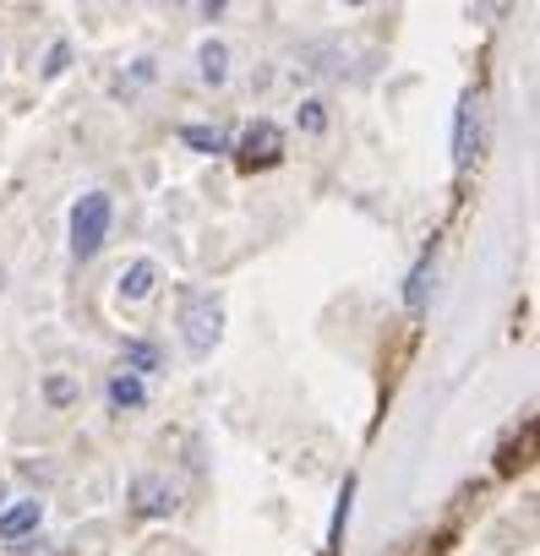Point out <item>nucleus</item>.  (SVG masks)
<instances>
[{
    "label": "nucleus",
    "instance_id": "f257e3e1",
    "mask_svg": "<svg viewBox=\"0 0 540 556\" xmlns=\"http://www.w3.org/2000/svg\"><path fill=\"white\" fill-rule=\"evenodd\" d=\"M180 339L191 355H213V344L224 339V301L213 290H186L180 295Z\"/></svg>",
    "mask_w": 540,
    "mask_h": 556
},
{
    "label": "nucleus",
    "instance_id": "f03ea898",
    "mask_svg": "<svg viewBox=\"0 0 540 556\" xmlns=\"http://www.w3.org/2000/svg\"><path fill=\"white\" fill-rule=\"evenodd\" d=\"M110 218H115L110 191L77 197V207H72V256H77V262L99 256V245H104V235H110Z\"/></svg>",
    "mask_w": 540,
    "mask_h": 556
},
{
    "label": "nucleus",
    "instance_id": "7ed1b4c3",
    "mask_svg": "<svg viewBox=\"0 0 540 556\" xmlns=\"http://www.w3.org/2000/svg\"><path fill=\"white\" fill-rule=\"evenodd\" d=\"M486 148V93H464L459 99V121H453V164L469 169Z\"/></svg>",
    "mask_w": 540,
    "mask_h": 556
},
{
    "label": "nucleus",
    "instance_id": "20e7f679",
    "mask_svg": "<svg viewBox=\"0 0 540 556\" xmlns=\"http://www.w3.org/2000/svg\"><path fill=\"white\" fill-rule=\"evenodd\" d=\"M229 153H235L240 169H267V164L285 159V131H279L274 121H251V126L240 131V142H229Z\"/></svg>",
    "mask_w": 540,
    "mask_h": 556
},
{
    "label": "nucleus",
    "instance_id": "39448f33",
    "mask_svg": "<svg viewBox=\"0 0 540 556\" xmlns=\"http://www.w3.org/2000/svg\"><path fill=\"white\" fill-rule=\"evenodd\" d=\"M131 507H137L142 518L175 513V507H180V480H169L164 469H142V475L131 480Z\"/></svg>",
    "mask_w": 540,
    "mask_h": 556
},
{
    "label": "nucleus",
    "instance_id": "423d86ee",
    "mask_svg": "<svg viewBox=\"0 0 540 556\" xmlns=\"http://www.w3.org/2000/svg\"><path fill=\"white\" fill-rule=\"evenodd\" d=\"M45 523V502H17V507H7V513H0V545H23L34 529Z\"/></svg>",
    "mask_w": 540,
    "mask_h": 556
},
{
    "label": "nucleus",
    "instance_id": "0eeeda50",
    "mask_svg": "<svg viewBox=\"0 0 540 556\" xmlns=\"http://www.w3.org/2000/svg\"><path fill=\"white\" fill-rule=\"evenodd\" d=\"M104 393H110V409H121V415L148 404V388H142V377H131V371H115Z\"/></svg>",
    "mask_w": 540,
    "mask_h": 556
},
{
    "label": "nucleus",
    "instance_id": "6e6552de",
    "mask_svg": "<svg viewBox=\"0 0 540 556\" xmlns=\"http://www.w3.org/2000/svg\"><path fill=\"white\" fill-rule=\"evenodd\" d=\"M153 285H159V267L142 256V262H131V267L121 273V301H148Z\"/></svg>",
    "mask_w": 540,
    "mask_h": 556
},
{
    "label": "nucleus",
    "instance_id": "1a4fd4ad",
    "mask_svg": "<svg viewBox=\"0 0 540 556\" xmlns=\"http://www.w3.org/2000/svg\"><path fill=\"white\" fill-rule=\"evenodd\" d=\"M197 66H202V83H208V88H224V83H229V50H224L218 39H208V45L197 50Z\"/></svg>",
    "mask_w": 540,
    "mask_h": 556
},
{
    "label": "nucleus",
    "instance_id": "9d476101",
    "mask_svg": "<svg viewBox=\"0 0 540 556\" xmlns=\"http://www.w3.org/2000/svg\"><path fill=\"white\" fill-rule=\"evenodd\" d=\"M180 142L197 153H229V131L224 126H180Z\"/></svg>",
    "mask_w": 540,
    "mask_h": 556
},
{
    "label": "nucleus",
    "instance_id": "9b49d317",
    "mask_svg": "<svg viewBox=\"0 0 540 556\" xmlns=\"http://www.w3.org/2000/svg\"><path fill=\"white\" fill-rule=\"evenodd\" d=\"M153 366H159V350H153V344H142V339H131V344H126V361H121V371L142 377V371H153Z\"/></svg>",
    "mask_w": 540,
    "mask_h": 556
},
{
    "label": "nucleus",
    "instance_id": "f8f14e48",
    "mask_svg": "<svg viewBox=\"0 0 540 556\" xmlns=\"http://www.w3.org/2000/svg\"><path fill=\"white\" fill-rule=\"evenodd\" d=\"M426 290H431V256H426V262H420V267L410 273V290H404V306H410V312H420V306H426Z\"/></svg>",
    "mask_w": 540,
    "mask_h": 556
},
{
    "label": "nucleus",
    "instance_id": "ddd939ff",
    "mask_svg": "<svg viewBox=\"0 0 540 556\" xmlns=\"http://www.w3.org/2000/svg\"><path fill=\"white\" fill-rule=\"evenodd\" d=\"M296 121H301V131L323 137V131H328V104H323V99H306V104L296 110Z\"/></svg>",
    "mask_w": 540,
    "mask_h": 556
},
{
    "label": "nucleus",
    "instance_id": "4468645a",
    "mask_svg": "<svg viewBox=\"0 0 540 556\" xmlns=\"http://www.w3.org/2000/svg\"><path fill=\"white\" fill-rule=\"evenodd\" d=\"M45 393H50L55 404H72V399H77V382H72V377H50V388H45Z\"/></svg>",
    "mask_w": 540,
    "mask_h": 556
},
{
    "label": "nucleus",
    "instance_id": "2eb2a0df",
    "mask_svg": "<svg viewBox=\"0 0 540 556\" xmlns=\"http://www.w3.org/2000/svg\"><path fill=\"white\" fill-rule=\"evenodd\" d=\"M66 61H72V45H55V50H50V61H45V77H61V72H66Z\"/></svg>",
    "mask_w": 540,
    "mask_h": 556
},
{
    "label": "nucleus",
    "instance_id": "dca6fc26",
    "mask_svg": "<svg viewBox=\"0 0 540 556\" xmlns=\"http://www.w3.org/2000/svg\"><path fill=\"white\" fill-rule=\"evenodd\" d=\"M34 545H39V540H34ZM23 556H55V551H50V545H39V551H23Z\"/></svg>",
    "mask_w": 540,
    "mask_h": 556
},
{
    "label": "nucleus",
    "instance_id": "f3484780",
    "mask_svg": "<svg viewBox=\"0 0 540 556\" xmlns=\"http://www.w3.org/2000/svg\"><path fill=\"white\" fill-rule=\"evenodd\" d=\"M169 556H186V551H180V545H169Z\"/></svg>",
    "mask_w": 540,
    "mask_h": 556
}]
</instances>
